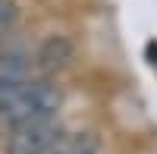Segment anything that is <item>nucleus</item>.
<instances>
[{"mask_svg": "<svg viewBox=\"0 0 157 154\" xmlns=\"http://www.w3.org/2000/svg\"><path fill=\"white\" fill-rule=\"evenodd\" d=\"M60 107H63V88L47 75H32V79L0 91V126L10 129V126L32 120H50L60 117Z\"/></svg>", "mask_w": 157, "mask_h": 154, "instance_id": "f257e3e1", "label": "nucleus"}, {"mask_svg": "<svg viewBox=\"0 0 157 154\" xmlns=\"http://www.w3.org/2000/svg\"><path fill=\"white\" fill-rule=\"evenodd\" d=\"M3 148L6 154H44L50 145L60 138V117L50 120H32V123H19L3 129Z\"/></svg>", "mask_w": 157, "mask_h": 154, "instance_id": "f03ea898", "label": "nucleus"}, {"mask_svg": "<svg viewBox=\"0 0 157 154\" xmlns=\"http://www.w3.org/2000/svg\"><path fill=\"white\" fill-rule=\"evenodd\" d=\"M75 60V47L66 35H50L47 41L35 50L32 57V66L38 69V75H47V79H54V75H60L63 69H69Z\"/></svg>", "mask_w": 157, "mask_h": 154, "instance_id": "7ed1b4c3", "label": "nucleus"}, {"mask_svg": "<svg viewBox=\"0 0 157 154\" xmlns=\"http://www.w3.org/2000/svg\"><path fill=\"white\" fill-rule=\"evenodd\" d=\"M32 79V54L22 47H10L0 54V91Z\"/></svg>", "mask_w": 157, "mask_h": 154, "instance_id": "20e7f679", "label": "nucleus"}, {"mask_svg": "<svg viewBox=\"0 0 157 154\" xmlns=\"http://www.w3.org/2000/svg\"><path fill=\"white\" fill-rule=\"evenodd\" d=\"M101 138L94 132H60V138L44 154H98Z\"/></svg>", "mask_w": 157, "mask_h": 154, "instance_id": "39448f33", "label": "nucleus"}, {"mask_svg": "<svg viewBox=\"0 0 157 154\" xmlns=\"http://www.w3.org/2000/svg\"><path fill=\"white\" fill-rule=\"evenodd\" d=\"M0 10H3V0H0Z\"/></svg>", "mask_w": 157, "mask_h": 154, "instance_id": "423d86ee", "label": "nucleus"}]
</instances>
